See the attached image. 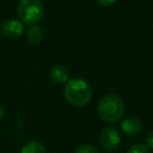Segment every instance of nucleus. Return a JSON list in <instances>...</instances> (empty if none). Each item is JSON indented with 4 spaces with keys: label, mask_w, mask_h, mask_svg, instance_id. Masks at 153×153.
<instances>
[{
    "label": "nucleus",
    "mask_w": 153,
    "mask_h": 153,
    "mask_svg": "<svg viewBox=\"0 0 153 153\" xmlns=\"http://www.w3.org/2000/svg\"><path fill=\"white\" fill-rule=\"evenodd\" d=\"M98 5L103 6V7H109L111 5H114L116 2V0H96Z\"/></svg>",
    "instance_id": "nucleus-13"
},
{
    "label": "nucleus",
    "mask_w": 153,
    "mask_h": 153,
    "mask_svg": "<svg viewBox=\"0 0 153 153\" xmlns=\"http://www.w3.org/2000/svg\"><path fill=\"white\" fill-rule=\"evenodd\" d=\"M44 6L41 0H19L17 13L23 24L35 25L43 16Z\"/></svg>",
    "instance_id": "nucleus-3"
},
{
    "label": "nucleus",
    "mask_w": 153,
    "mask_h": 153,
    "mask_svg": "<svg viewBox=\"0 0 153 153\" xmlns=\"http://www.w3.org/2000/svg\"><path fill=\"white\" fill-rule=\"evenodd\" d=\"M74 153H99L98 148L93 145H90V143H85V145H81L79 146Z\"/></svg>",
    "instance_id": "nucleus-10"
},
{
    "label": "nucleus",
    "mask_w": 153,
    "mask_h": 153,
    "mask_svg": "<svg viewBox=\"0 0 153 153\" xmlns=\"http://www.w3.org/2000/svg\"><path fill=\"white\" fill-rule=\"evenodd\" d=\"M4 115H5V108L2 104H0V120L4 117Z\"/></svg>",
    "instance_id": "nucleus-14"
},
{
    "label": "nucleus",
    "mask_w": 153,
    "mask_h": 153,
    "mask_svg": "<svg viewBox=\"0 0 153 153\" xmlns=\"http://www.w3.org/2000/svg\"><path fill=\"white\" fill-rule=\"evenodd\" d=\"M49 76L55 84H66L69 80V72L65 65H55L51 67Z\"/></svg>",
    "instance_id": "nucleus-7"
},
{
    "label": "nucleus",
    "mask_w": 153,
    "mask_h": 153,
    "mask_svg": "<svg viewBox=\"0 0 153 153\" xmlns=\"http://www.w3.org/2000/svg\"><path fill=\"white\" fill-rule=\"evenodd\" d=\"M24 32L23 23L18 19H7L0 26V33L7 39L19 38Z\"/></svg>",
    "instance_id": "nucleus-5"
},
{
    "label": "nucleus",
    "mask_w": 153,
    "mask_h": 153,
    "mask_svg": "<svg viewBox=\"0 0 153 153\" xmlns=\"http://www.w3.org/2000/svg\"><path fill=\"white\" fill-rule=\"evenodd\" d=\"M127 153H151V151L143 143H135L128 148Z\"/></svg>",
    "instance_id": "nucleus-11"
},
{
    "label": "nucleus",
    "mask_w": 153,
    "mask_h": 153,
    "mask_svg": "<svg viewBox=\"0 0 153 153\" xmlns=\"http://www.w3.org/2000/svg\"><path fill=\"white\" fill-rule=\"evenodd\" d=\"M126 105L123 99L116 93H108L103 96L97 105V114L99 118L108 123H115L123 118Z\"/></svg>",
    "instance_id": "nucleus-1"
},
{
    "label": "nucleus",
    "mask_w": 153,
    "mask_h": 153,
    "mask_svg": "<svg viewBox=\"0 0 153 153\" xmlns=\"http://www.w3.org/2000/svg\"><path fill=\"white\" fill-rule=\"evenodd\" d=\"M26 37L30 43L32 44H38L43 39V31L39 26L37 25H30L26 30Z\"/></svg>",
    "instance_id": "nucleus-9"
},
{
    "label": "nucleus",
    "mask_w": 153,
    "mask_h": 153,
    "mask_svg": "<svg viewBox=\"0 0 153 153\" xmlns=\"http://www.w3.org/2000/svg\"><path fill=\"white\" fill-rule=\"evenodd\" d=\"M142 122L137 116H128L121 122V129L128 136H135L142 130Z\"/></svg>",
    "instance_id": "nucleus-6"
},
{
    "label": "nucleus",
    "mask_w": 153,
    "mask_h": 153,
    "mask_svg": "<svg viewBox=\"0 0 153 153\" xmlns=\"http://www.w3.org/2000/svg\"><path fill=\"white\" fill-rule=\"evenodd\" d=\"M145 146H146L149 151L153 149V129L147 133V135H146V137H145Z\"/></svg>",
    "instance_id": "nucleus-12"
},
{
    "label": "nucleus",
    "mask_w": 153,
    "mask_h": 153,
    "mask_svg": "<svg viewBox=\"0 0 153 153\" xmlns=\"http://www.w3.org/2000/svg\"><path fill=\"white\" fill-rule=\"evenodd\" d=\"M121 142L120 133L111 127L104 128L99 134V145L104 151H115Z\"/></svg>",
    "instance_id": "nucleus-4"
},
{
    "label": "nucleus",
    "mask_w": 153,
    "mask_h": 153,
    "mask_svg": "<svg viewBox=\"0 0 153 153\" xmlns=\"http://www.w3.org/2000/svg\"><path fill=\"white\" fill-rule=\"evenodd\" d=\"M20 153H47V148L42 142L37 140H31L22 147Z\"/></svg>",
    "instance_id": "nucleus-8"
},
{
    "label": "nucleus",
    "mask_w": 153,
    "mask_h": 153,
    "mask_svg": "<svg viewBox=\"0 0 153 153\" xmlns=\"http://www.w3.org/2000/svg\"><path fill=\"white\" fill-rule=\"evenodd\" d=\"M63 96L72 106H85L92 99V87L84 79H71L65 84Z\"/></svg>",
    "instance_id": "nucleus-2"
}]
</instances>
